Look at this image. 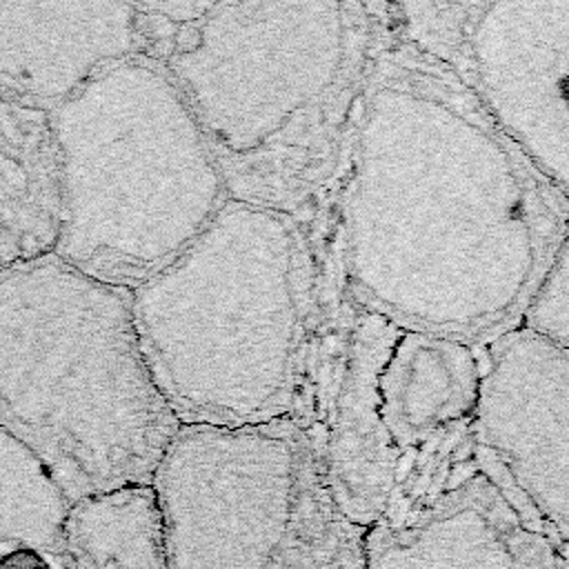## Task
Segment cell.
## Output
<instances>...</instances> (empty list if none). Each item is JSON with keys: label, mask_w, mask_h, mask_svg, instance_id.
<instances>
[{"label": "cell", "mask_w": 569, "mask_h": 569, "mask_svg": "<svg viewBox=\"0 0 569 569\" xmlns=\"http://www.w3.org/2000/svg\"><path fill=\"white\" fill-rule=\"evenodd\" d=\"M0 429L69 502L151 485L180 422L144 360L129 289L56 253L0 267Z\"/></svg>", "instance_id": "1"}, {"label": "cell", "mask_w": 569, "mask_h": 569, "mask_svg": "<svg viewBox=\"0 0 569 569\" xmlns=\"http://www.w3.org/2000/svg\"><path fill=\"white\" fill-rule=\"evenodd\" d=\"M309 307L296 218L233 198L131 289L144 360L180 425L291 418Z\"/></svg>", "instance_id": "2"}, {"label": "cell", "mask_w": 569, "mask_h": 569, "mask_svg": "<svg viewBox=\"0 0 569 569\" xmlns=\"http://www.w3.org/2000/svg\"><path fill=\"white\" fill-rule=\"evenodd\" d=\"M151 487L169 569H365V531L333 505L291 418L180 425Z\"/></svg>", "instance_id": "3"}, {"label": "cell", "mask_w": 569, "mask_h": 569, "mask_svg": "<svg viewBox=\"0 0 569 569\" xmlns=\"http://www.w3.org/2000/svg\"><path fill=\"white\" fill-rule=\"evenodd\" d=\"M140 60L142 56L131 58V107H124L120 60H116L49 111L64 187V224L53 253L129 291L167 264L151 229V213L169 207L178 211L180 207L169 200L178 187L211 200L229 198L224 189L176 182L178 173H222L198 118L169 142H160V136L189 111V102L164 127L144 124L149 109L136 107Z\"/></svg>", "instance_id": "4"}, {"label": "cell", "mask_w": 569, "mask_h": 569, "mask_svg": "<svg viewBox=\"0 0 569 569\" xmlns=\"http://www.w3.org/2000/svg\"><path fill=\"white\" fill-rule=\"evenodd\" d=\"M482 478L562 558L569 540V349L518 327L480 358L467 425Z\"/></svg>", "instance_id": "5"}, {"label": "cell", "mask_w": 569, "mask_h": 569, "mask_svg": "<svg viewBox=\"0 0 569 569\" xmlns=\"http://www.w3.org/2000/svg\"><path fill=\"white\" fill-rule=\"evenodd\" d=\"M467 425L402 453L391 496L362 536L365 569H567L476 469Z\"/></svg>", "instance_id": "6"}, {"label": "cell", "mask_w": 569, "mask_h": 569, "mask_svg": "<svg viewBox=\"0 0 569 569\" xmlns=\"http://www.w3.org/2000/svg\"><path fill=\"white\" fill-rule=\"evenodd\" d=\"M400 333L356 300L318 431L307 438L338 511L362 531L382 513L402 460L378 413V371Z\"/></svg>", "instance_id": "7"}, {"label": "cell", "mask_w": 569, "mask_h": 569, "mask_svg": "<svg viewBox=\"0 0 569 569\" xmlns=\"http://www.w3.org/2000/svg\"><path fill=\"white\" fill-rule=\"evenodd\" d=\"M138 4H0V98L56 109L100 67L140 56Z\"/></svg>", "instance_id": "8"}, {"label": "cell", "mask_w": 569, "mask_h": 569, "mask_svg": "<svg viewBox=\"0 0 569 569\" xmlns=\"http://www.w3.org/2000/svg\"><path fill=\"white\" fill-rule=\"evenodd\" d=\"M480 385L471 342L400 329L378 371V413L405 453L429 438L467 425Z\"/></svg>", "instance_id": "9"}, {"label": "cell", "mask_w": 569, "mask_h": 569, "mask_svg": "<svg viewBox=\"0 0 569 569\" xmlns=\"http://www.w3.org/2000/svg\"><path fill=\"white\" fill-rule=\"evenodd\" d=\"M62 224V158L51 116L0 98V267L53 253Z\"/></svg>", "instance_id": "10"}, {"label": "cell", "mask_w": 569, "mask_h": 569, "mask_svg": "<svg viewBox=\"0 0 569 569\" xmlns=\"http://www.w3.org/2000/svg\"><path fill=\"white\" fill-rule=\"evenodd\" d=\"M58 553L69 569H169L153 487L127 485L71 502Z\"/></svg>", "instance_id": "11"}, {"label": "cell", "mask_w": 569, "mask_h": 569, "mask_svg": "<svg viewBox=\"0 0 569 569\" xmlns=\"http://www.w3.org/2000/svg\"><path fill=\"white\" fill-rule=\"evenodd\" d=\"M69 505L44 465L0 429V542L58 551Z\"/></svg>", "instance_id": "12"}, {"label": "cell", "mask_w": 569, "mask_h": 569, "mask_svg": "<svg viewBox=\"0 0 569 569\" xmlns=\"http://www.w3.org/2000/svg\"><path fill=\"white\" fill-rule=\"evenodd\" d=\"M518 329L569 349V258L567 238L553 251L547 269L520 309Z\"/></svg>", "instance_id": "13"}, {"label": "cell", "mask_w": 569, "mask_h": 569, "mask_svg": "<svg viewBox=\"0 0 569 569\" xmlns=\"http://www.w3.org/2000/svg\"><path fill=\"white\" fill-rule=\"evenodd\" d=\"M0 569H69L58 551L20 542H0Z\"/></svg>", "instance_id": "14"}]
</instances>
